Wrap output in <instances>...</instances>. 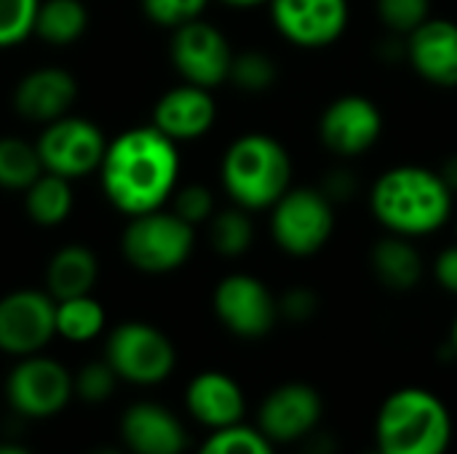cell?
I'll return each instance as SVG.
<instances>
[{"instance_id": "6da1fadb", "label": "cell", "mask_w": 457, "mask_h": 454, "mask_svg": "<svg viewBox=\"0 0 457 454\" xmlns=\"http://www.w3.org/2000/svg\"><path fill=\"white\" fill-rule=\"evenodd\" d=\"M179 150L153 123L107 142L99 179L107 201L126 217L163 209L179 187Z\"/></svg>"}, {"instance_id": "7a4b0ae2", "label": "cell", "mask_w": 457, "mask_h": 454, "mask_svg": "<svg viewBox=\"0 0 457 454\" xmlns=\"http://www.w3.org/2000/svg\"><path fill=\"white\" fill-rule=\"evenodd\" d=\"M367 203L383 233L412 241L445 230L455 217V193L439 169L420 163H399L378 174Z\"/></svg>"}, {"instance_id": "3957f363", "label": "cell", "mask_w": 457, "mask_h": 454, "mask_svg": "<svg viewBox=\"0 0 457 454\" xmlns=\"http://www.w3.org/2000/svg\"><path fill=\"white\" fill-rule=\"evenodd\" d=\"M220 185L233 206L268 211L292 185L295 163L284 142L265 131L236 136L220 161Z\"/></svg>"}, {"instance_id": "277c9868", "label": "cell", "mask_w": 457, "mask_h": 454, "mask_svg": "<svg viewBox=\"0 0 457 454\" xmlns=\"http://www.w3.org/2000/svg\"><path fill=\"white\" fill-rule=\"evenodd\" d=\"M375 439L383 454H445L453 442V417L436 393L402 388L383 401Z\"/></svg>"}, {"instance_id": "5b68a950", "label": "cell", "mask_w": 457, "mask_h": 454, "mask_svg": "<svg viewBox=\"0 0 457 454\" xmlns=\"http://www.w3.org/2000/svg\"><path fill=\"white\" fill-rule=\"evenodd\" d=\"M268 227L276 249L295 260L316 257L335 235V201L321 187H289L270 209Z\"/></svg>"}, {"instance_id": "8992f818", "label": "cell", "mask_w": 457, "mask_h": 454, "mask_svg": "<svg viewBox=\"0 0 457 454\" xmlns=\"http://www.w3.org/2000/svg\"><path fill=\"white\" fill-rule=\"evenodd\" d=\"M195 249V227L177 217L171 209L129 217L120 235V252L131 268L150 276L179 270Z\"/></svg>"}, {"instance_id": "52a82bcc", "label": "cell", "mask_w": 457, "mask_h": 454, "mask_svg": "<svg viewBox=\"0 0 457 454\" xmlns=\"http://www.w3.org/2000/svg\"><path fill=\"white\" fill-rule=\"evenodd\" d=\"M104 361L112 367L118 380L131 385H161L177 367L174 343L153 324L126 321L107 337Z\"/></svg>"}, {"instance_id": "ba28073f", "label": "cell", "mask_w": 457, "mask_h": 454, "mask_svg": "<svg viewBox=\"0 0 457 454\" xmlns=\"http://www.w3.org/2000/svg\"><path fill=\"white\" fill-rule=\"evenodd\" d=\"M35 147H37L43 171L72 182V179L99 171L104 150H107V139L94 120L67 112L46 123Z\"/></svg>"}, {"instance_id": "9c48e42d", "label": "cell", "mask_w": 457, "mask_h": 454, "mask_svg": "<svg viewBox=\"0 0 457 454\" xmlns=\"http://www.w3.org/2000/svg\"><path fill=\"white\" fill-rule=\"evenodd\" d=\"M75 396L72 375L64 364L48 356H24L8 372L5 399L11 409L27 420H46L59 415Z\"/></svg>"}, {"instance_id": "30bf717a", "label": "cell", "mask_w": 457, "mask_h": 454, "mask_svg": "<svg viewBox=\"0 0 457 454\" xmlns=\"http://www.w3.org/2000/svg\"><path fill=\"white\" fill-rule=\"evenodd\" d=\"M169 56L185 83L214 91L228 83L236 51L228 35L201 16L171 29Z\"/></svg>"}, {"instance_id": "8fae6325", "label": "cell", "mask_w": 457, "mask_h": 454, "mask_svg": "<svg viewBox=\"0 0 457 454\" xmlns=\"http://www.w3.org/2000/svg\"><path fill=\"white\" fill-rule=\"evenodd\" d=\"M386 128L383 110L364 94H340L319 115V139L324 150L343 161L364 158L378 147Z\"/></svg>"}, {"instance_id": "7c38bea8", "label": "cell", "mask_w": 457, "mask_h": 454, "mask_svg": "<svg viewBox=\"0 0 457 454\" xmlns=\"http://www.w3.org/2000/svg\"><path fill=\"white\" fill-rule=\"evenodd\" d=\"M217 321L241 340H260L273 332L278 321V297L252 273L225 276L212 294Z\"/></svg>"}, {"instance_id": "4fadbf2b", "label": "cell", "mask_w": 457, "mask_h": 454, "mask_svg": "<svg viewBox=\"0 0 457 454\" xmlns=\"http://www.w3.org/2000/svg\"><path fill=\"white\" fill-rule=\"evenodd\" d=\"M268 13L281 40L303 51H324L348 32L351 0H270Z\"/></svg>"}, {"instance_id": "5bb4252c", "label": "cell", "mask_w": 457, "mask_h": 454, "mask_svg": "<svg viewBox=\"0 0 457 454\" xmlns=\"http://www.w3.org/2000/svg\"><path fill=\"white\" fill-rule=\"evenodd\" d=\"M56 337V300L48 292L16 289L0 300V351L24 359Z\"/></svg>"}, {"instance_id": "9a60e30c", "label": "cell", "mask_w": 457, "mask_h": 454, "mask_svg": "<svg viewBox=\"0 0 457 454\" xmlns=\"http://www.w3.org/2000/svg\"><path fill=\"white\" fill-rule=\"evenodd\" d=\"M324 415L319 391L308 383H284L273 388L257 415V428L276 444L308 439Z\"/></svg>"}, {"instance_id": "2e32d148", "label": "cell", "mask_w": 457, "mask_h": 454, "mask_svg": "<svg viewBox=\"0 0 457 454\" xmlns=\"http://www.w3.org/2000/svg\"><path fill=\"white\" fill-rule=\"evenodd\" d=\"M404 62L431 88H457V21L431 16L404 37Z\"/></svg>"}, {"instance_id": "e0dca14e", "label": "cell", "mask_w": 457, "mask_h": 454, "mask_svg": "<svg viewBox=\"0 0 457 454\" xmlns=\"http://www.w3.org/2000/svg\"><path fill=\"white\" fill-rule=\"evenodd\" d=\"M217 123V99L209 88L179 83L169 88L153 107V126L171 142L204 139Z\"/></svg>"}, {"instance_id": "ac0fdd59", "label": "cell", "mask_w": 457, "mask_h": 454, "mask_svg": "<svg viewBox=\"0 0 457 454\" xmlns=\"http://www.w3.org/2000/svg\"><path fill=\"white\" fill-rule=\"evenodd\" d=\"M78 99L75 78L62 67H37L13 88V110L32 123H51L70 112Z\"/></svg>"}, {"instance_id": "d6986e66", "label": "cell", "mask_w": 457, "mask_h": 454, "mask_svg": "<svg viewBox=\"0 0 457 454\" xmlns=\"http://www.w3.org/2000/svg\"><path fill=\"white\" fill-rule=\"evenodd\" d=\"M120 436L131 454H182L187 447L182 420L153 401H137L123 412Z\"/></svg>"}, {"instance_id": "ffe728a7", "label": "cell", "mask_w": 457, "mask_h": 454, "mask_svg": "<svg viewBox=\"0 0 457 454\" xmlns=\"http://www.w3.org/2000/svg\"><path fill=\"white\" fill-rule=\"evenodd\" d=\"M185 407L195 423L220 431V428L238 425L244 420L246 396L230 375L209 369L190 380L185 391Z\"/></svg>"}, {"instance_id": "44dd1931", "label": "cell", "mask_w": 457, "mask_h": 454, "mask_svg": "<svg viewBox=\"0 0 457 454\" xmlns=\"http://www.w3.org/2000/svg\"><path fill=\"white\" fill-rule=\"evenodd\" d=\"M370 270L388 292H412L426 276V262L412 238L383 233L370 249Z\"/></svg>"}, {"instance_id": "7402d4cb", "label": "cell", "mask_w": 457, "mask_h": 454, "mask_svg": "<svg viewBox=\"0 0 457 454\" xmlns=\"http://www.w3.org/2000/svg\"><path fill=\"white\" fill-rule=\"evenodd\" d=\"M96 278H99L96 254L88 246H80V244L62 246L51 257L48 270H46L48 294L56 302L70 300V297H80V294H91Z\"/></svg>"}, {"instance_id": "603a6c76", "label": "cell", "mask_w": 457, "mask_h": 454, "mask_svg": "<svg viewBox=\"0 0 457 454\" xmlns=\"http://www.w3.org/2000/svg\"><path fill=\"white\" fill-rule=\"evenodd\" d=\"M24 209L27 217L40 227L62 225L72 211V187L70 179L43 171L27 190H24Z\"/></svg>"}, {"instance_id": "cb8c5ba5", "label": "cell", "mask_w": 457, "mask_h": 454, "mask_svg": "<svg viewBox=\"0 0 457 454\" xmlns=\"http://www.w3.org/2000/svg\"><path fill=\"white\" fill-rule=\"evenodd\" d=\"M88 27V11L80 0H43L37 19H35V35L48 45H72L83 37Z\"/></svg>"}, {"instance_id": "d4e9b609", "label": "cell", "mask_w": 457, "mask_h": 454, "mask_svg": "<svg viewBox=\"0 0 457 454\" xmlns=\"http://www.w3.org/2000/svg\"><path fill=\"white\" fill-rule=\"evenodd\" d=\"M104 324L107 313L91 294L56 302V334L67 343H91L104 332Z\"/></svg>"}, {"instance_id": "484cf974", "label": "cell", "mask_w": 457, "mask_h": 454, "mask_svg": "<svg viewBox=\"0 0 457 454\" xmlns=\"http://www.w3.org/2000/svg\"><path fill=\"white\" fill-rule=\"evenodd\" d=\"M252 211L241 206L217 209L209 219V244L220 257H244L254 244V222L249 217Z\"/></svg>"}, {"instance_id": "4316f807", "label": "cell", "mask_w": 457, "mask_h": 454, "mask_svg": "<svg viewBox=\"0 0 457 454\" xmlns=\"http://www.w3.org/2000/svg\"><path fill=\"white\" fill-rule=\"evenodd\" d=\"M40 174H43V163H40L35 144L16 139V136L0 139V187L3 190L24 193Z\"/></svg>"}, {"instance_id": "83f0119b", "label": "cell", "mask_w": 457, "mask_h": 454, "mask_svg": "<svg viewBox=\"0 0 457 454\" xmlns=\"http://www.w3.org/2000/svg\"><path fill=\"white\" fill-rule=\"evenodd\" d=\"M276 80H278V67H276V59L270 54L257 51V48H246V51L233 56L228 83H233L238 91L257 96V94L270 91L276 86Z\"/></svg>"}, {"instance_id": "f1b7e54d", "label": "cell", "mask_w": 457, "mask_h": 454, "mask_svg": "<svg viewBox=\"0 0 457 454\" xmlns=\"http://www.w3.org/2000/svg\"><path fill=\"white\" fill-rule=\"evenodd\" d=\"M198 454H276L273 442L260 431L244 423L212 431V436L201 444Z\"/></svg>"}, {"instance_id": "f546056e", "label": "cell", "mask_w": 457, "mask_h": 454, "mask_svg": "<svg viewBox=\"0 0 457 454\" xmlns=\"http://www.w3.org/2000/svg\"><path fill=\"white\" fill-rule=\"evenodd\" d=\"M375 11L391 35L407 37L434 16V0H375Z\"/></svg>"}, {"instance_id": "4dcf8cb0", "label": "cell", "mask_w": 457, "mask_h": 454, "mask_svg": "<svg viewBox=\"0 0 457 454\" xmlns=\"http://www.w3.org/2000/svg\"><path fill=\"white\" fill-rule=\"evenodd\" d=\"M43 0H0V48H13L35 35Z\"/></svg>"}, {"instance_id": "1f68e13d", "label": "cell", "mask_w": 457, "mask_h": 454, "mask_svg": "<svg viewBox=\"0 0 457 454\" xmlns=\"http://www.w3.org/2000/svg\"><path fill=\"white\" fill-rule=\"evenodd\" d=\"M115 383L118 375L107 361H91L83 369H78V375H72L75 396L86 404H104L115 393Z\"/></svg>"}, {"instance_id": "d6a6232c", "label": "cell", "mask_w": 457, "mask_h": 454, "mask_svg": "<svg viewBox=\"0 0 457 454\" xmlns=\"http://www.w3.org/2000/svg\"><path fill=\"white\" fill-rule=\"evenodd\" d=\"M171 211L177 217H182L187 225L198 227V225H209V219L217 211V201H214V193L206 185H185V187L174 190Z\"/></svg>"}, {"instance_id": "836d02e7", "label": "cell", "mask_w": 457, "mask_h": 454, "mask_svg": "<svg viewBox=\"0 0 457 454\" xmlns=\"http://www.w3.org/2000/svg\"><path fill=\"white\" fill-rule=\"evenodd\" d=\"M209 0H142L147 19L158 27L177 29L193 19H201Z\"/></svg>"}, {"instance_id": "e575fe53", "label": "cell", "mask_w": 457, "mask_h": 454, "mask_svg": "<svg viewBox=\"0 0 457 454\" xmlns=\"http://www.w3.org/2000/svg\"><path fill=\"white\" fill-rule=\"evenodd\" d=\"M319 297L308 286H292L278 297V318H287L289 324H305L316 316Z\"/></svg>"}, {"instance_id": "d590c367", "label": "cell", "mask_w": 457, "mask_h": 454, "mask_svg": "<svg viewBox=\"0 0 457 454\" xmlns=\"http://www.w3.org/2000/svg\"><path fill=\"white\" fill-rule=\"evenodd\" d=\"M434 281L447 292V294H453L457 297V244L453 241L450 246H445L439 254H436V260H434Z\"/></svg>"}, {"instance_id": "8d00e7d4", "label": "cell", "mask_w": 457, "mask_h": 454, "mask_svg": "<svg viewBox=\"0 0 457 454\" xmlns=\"http://www.w3.org/2000/svg\"><path fill=\"white\" fill-rule=\"evenodd\" d=\"M321 190L337 203V201H345V198L356 190V185H353V177H351L348 171H335V174H329V179L321 185Z\"/></svg>"}, {"instance_id": "74e56055", "label": "cell", "mask_w": 457, "mask_h": 454, "mask_svg": "<svg viewBox=\"0 0 457 454\" xmlns=\"http://www.w3.org/2000/svg\"><path fill=\"white\" fill-rule=\"evenodd\" d=\"M439 174H442V179L447 182V187H450V190L457 195V155L447 158V161L442 163Z\"/></svg>"}, {"instance_id": "f35d334b", "label": "cell", "mask_w": 457, "mask_h": 454, "mask_svg": "<svg viewBox=\"0 0 457 454\" xmlns=\"http://www.w3.org/2000/svg\"><path fill=\"white\" fill-rule=\"evenodd\" d=\"M220 3L228 5V8H236V11H254V8L268 5L270 0H220Z\"/></svg>"}, {"instance_id": "ab89813d", "label": "cell", "mask_w": 457, "mask_h": 454, "mask_svg": "<svg viewBox=\"0 0 457 454\" xmlns=\"http://www.w3.org/2000/svg\"><path fill=\"white\" fill-rule=\"evenodd\" d=\"M0 454H32L19 444H0Z\"/></svg>"}, {"instance_id": "60d3db41", "label": "cell", "mask_w": 457, "mask_h": 454, "mask_svg": "<svg viewBox=\"0 0 457 454\" xmlns=\"http://www.w3.org/2000/svg\"><path fill=\"white\" fill-rule=\"evenodd\" d=\"M450 351L455 353V359H457V316H455V321H453V329H450Z\"/></svg>"}, {"instance_id": "b9f144b4", "label": "cell", "mask_w": 457, "mask_h": 454, "mask_svg": "<svg viewBox=\"0 0 457 454\" xmlns=\"http://www.w3.org/2000/svg\"><path fill=\"white\" fill-rule=\"evenodd\" d=\"M88 454H123L120 450H110V447H102V450H91Z\"/></svg>"}, {"instance_id": "7bdbcfd3", "label": "cell", "mask_w": 457, "mask_h": 454, "mask_svg": "<svg viewBox=\"0 0 457 454\" xmlns=\"http://www.w3.org/2000/svg\"><path fill=\"white\" fill-rule=\"evenodd\" d=\"M453 235H455V244H457V217H453Z\"/></svg>"}, {"instance_id": "ee69618b", "label": "cell", "mask_w": 457, "mask_h": 454, "mask_svg": "<svg viewBox=\"0 0 457 454\" xmlns=\"http://www.w3.org/2000/svg\"><path fill=\"white\" fill-rule=\"evenodd\" d=\"M367 454H383V452H380V450H375V452H367Z\"/></svg>"}]
</instances>
